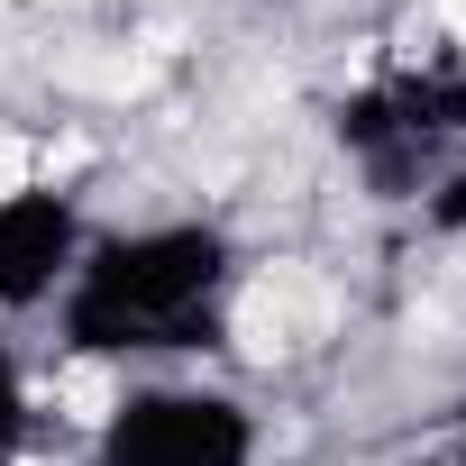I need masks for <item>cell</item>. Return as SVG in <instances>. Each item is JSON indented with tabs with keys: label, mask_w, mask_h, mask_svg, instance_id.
Returning <instances> with one entry per match:
<instances>
[{
	"label": "cell",
	"mask_w": 466,
	"mask_h": 466,
	"mask_svg": "<svg viewBox=\"0 0 466 466\" xmlns=\"http://www.w3.org/2000/svg\"><path fill=\"white\" fill-rule=\"evenodd\" d=\"M293 302H320V293L293 284V275L257 284V293L238 302V348H248V357H284V348H293Z\"/></svg>",
	"instance_id": "6da1fadb"
},
{
	"label": "cell",
	"mask_w": 466,
	"mask_h": 466,
	"mask_svg": "<svg viewBox=\"0 0 466 466\" xmlns=\"http://www.w3.org/2000/svg\"><path fill=\"white\" fill-rule=\"evenodd\" d=\"M56 402H65V420H83V430L110 420V366H92V357L65 366V375H56Z\"/></svg>",
	"instance_id": "7a4b0ae2"
},
{
	"label": "cell",
	"mask_w": 466,
	"mask_h": 466,
	"mask_svg": "<svg viewBox=\"0 0 466 466\" xmlns=\"http://www.w3.org/2000/svg\"><path fill=\"white\" fill-rule=\"evenodd\" d=\"M65 83H83V92H147V56H83V65H65Z\"/></svg>",
	"instance_id": "3957f363"
},
{
	"label": "cell",
	"mask_w": 466,
	"mask_h": 466,
	"mask_svg": "<svg viewBox=\"0 0 466 466\" xmlns=\"http://www.w3.org/2000/svg\"><path fill=\"white\" fill-rule=\"evenodd\" d=\"M28 183H37V147L28 137H0V201H19Z\"/></svg>",
	"instance_id": "277c9868"
},
{
	"label": "cell",
	"mask_w": 466,
	"mask_h": 466,
	"mask_svg": "<svg viewBox=\"0 0 466 466\" xmlns=\"http://www.w3.org/2000/svg\"><path fill=\"white\" fill-rule=\"evenodd\" d=\"M439 19H448V28H457V37H466V0H439Z\"/></svg>",
	"instance_id": "5b68a950"
}]
</instances>
